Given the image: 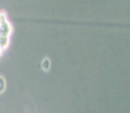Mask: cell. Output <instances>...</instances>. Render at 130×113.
<instances>
[{
  "label": "cell",
  "mask_w": 130,
  "mask_h": 113,
  "mask_svg": "<svg viewBox=\"0 0 130 113\" xmlns=\"http://www.w3.org/2000/svg\"><path fill=\"white\" fill-rule=\"evenodd\" d=\"M5 89V82L3 77H0V92H3Z\"/></svg>",
  "instance_id": "2"
},
{
  "label": "cell",
  "mask_w": 130,
  "mask_h": 113,
  "mask_svg": "<svg viewBox=\"0 0 130 113\" xmlns=\"http://www.w3.org/2000/svg\"><path fill=\"white\" fill-rule=\"evenodd\" d=\"M50 66H51V63H50V60L49 58H45L42 63V67L45 71H48L50 69Z\"/></svg>",
  "instance_id": "1"
}]
</instances>
